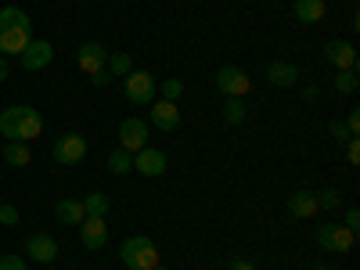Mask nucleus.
Listing matches in <instances>:
<instances>
[{"instance_id": "obj_26", "label": "nucleus", "mask_w": 360, "mask_h": 270, "mask_svg": "<svg viewBox=\"0 0 360 270\" xmlns=\"http://www.w3.org/2000/svg\"><path fill=\"white\" fill-rule=\"evenodd\" d=\"M180 94H184V83H180V79H166L162 83V101H180Z\"/></svg>"}, {"instance_id": "obj_38", "label": "nucleus", "mask_w": 360, "mask_h": 270, "mask_svg": "<svg viewBox=\"0 0 360 270\" xmlns=\"http://www.w3.org/2000/svg\"><path fill=\"white\" fill-rule=\"evenodd\" d=\"M0 205H4V198H0Z\"/></svg>"}, {"instance_id": "obj_23", "label": "nucleus", "mask_w": 360, "mask_h": 270, "mask_svg": "<svg viewBox=\"0 0 360 270\" xmlns=\"http://www.w3.org/2000/svg\"><path fill=\"white\" fill-rule=\"evenodd\" d=\"M83 209H86V217H108V195L90 191V195L83 198Z\"/></svg>"}, {"instance_id": "obj_40", "label": "nucleus", "mask_w": 360, "mask_h": 270, "mask_svg": "<svg viewBox=\"0 0 360 270\" xmlns=\"http://www.w3.org/2000/svg\"><path fill=\"white\" fill-rule=\"evenodd\" d=\"M127 270H130V266H127Z\"/></svg>"}, {"instance_id": "obj_21", "label": "nucleus", "mask_w": 360, "mask_h": 270, "mask_svg": "<svg viewBox=\"0 0 360 270\" xmlns=\"http://www.w3.org/2000/svg\"><path fill=\"white\" fill-rule=\"evenodd\" d=\"M108 76H119V79H123V76H130L134 72V62H130V54H123V51H115V54H108Z\"/></svg>"}, {"instance_id": "obj_24", "label": "nucleus", "mask_w": 360, "mask_h": 270, "mask_svg": "<svg viewBox=\"0 0 360 270\" xmlns=\"http://www.w3.org/2000/svg\"><path fill=\"white\" fill-rule=\"evenodd\" d=\"M108 169H112L115 176L130 173V169H134V155H130V152H123V148H119V152H112V155H108Z\"/></svg>"}, {"instance_id": "obj_11", "label": "nucleus", "mask_w": 360, "mask_h": 270, "mask_svg": "<svg viewBox=\"0 0 360 270\" xmlns=\"http://www.w3.org/2000/svg\"><path fill=\"white\" fill-rule=\"evenodd\" d=\"M79 242L86 249H105L108 245V224H105V217H86L79 224Z\"/></svg>"}, {"instance_id": "obj_1", "label": "nucleus", "mask_w": 360, "mask_h": 270, "mask_svg": "<svg viewBox=\"0 0 360 270\" xmlns=\"http://www.w3.org/2000/svg\"><path fill=\"white\" fill-rule=\"evenodd\" d=\"M44 130V115L37 108H29V105H15V108H4L0 112V134H4L8 141H33L40 137Z\"/></svg>"}, {"instance_id": "obj_32", "label": "nucleus", "mask_w": 360, "mask_h": 270, "mask_svg": "<svg viewBox=\"0 0 360 270\" xmlns=\"http://www.w3.org/2000/svg\"><path fill=\"white\" fill-rule=\"evenodd\" d=\"M346 130H349V137H356V134H360V112H349V119H346Z\"/></svg>"}, {"instance_id": "obj_7", "label": "nucleus", "mask_w": 360, "mask_h": 270, "mask_svg": "<svg viewBox=\"0 0 360 270\" xmlns=\"http://www.w3.org/2000/svg\"><path fill=\"white\" fill-rule=\"evenodd\" d=\"M76 65H79V72H86V76L101 72V69L108 65V47H101L98 40L79 44V51H76Z\"/></svg>"}, {"instance_id": "obj_31", "label": "nucleus", "mask_w": 360, "mask_h": 270, "mask_svg": "<svg viewBox=\"0 0 360 270\" xmlns=\"http://www.w3.org/2000/svg\"><path fill=\"white\" fill-rule=\"evenodd\" d=\"M346 159H349L353 166L360 162V141H356V137H349V141H346Z\"/></svg>"}, {"instance_id": "obj_34", "label": "nucleus", "mask_w": 360, "mask_h": 270, "mask_svg": "<svg viewBox=\"0 0 360 270\" xmlns=\"http://www.w3.org/2000/svg\"><path fill=\"white\" fill-rule=\"evenodd\" d=\"M227 270H256V266H252L249 259H231V263H227Z\"/></svg>"}, {"instance_id": "obj_10", "label": "nucleus", "mask_w": 360, "mask_h": 270, "mask_svg": "<svg viewBox=\"0 0 360 270\" xmlns=\"http://www.w3.org/2000/svg\"><path fill=\"white\" fill-rule=\"evenodd\" d=\"M18 58H22V69H25V72H40L44 65H51L54 47H51L47 40H29V44H25V51H22Z\"/></svg>"}, {"instance_id": "obj_15", "label": "nucleus", "mask_w": 360, "mask_h": 270, "mask_svg": "<svg viewBox=\"0 0 360 270\" xmlns=\"http://www.w3.org/2000/svg\"><path fill=\"white\" fill-rule=\"evenodd\" d=\"M54 217H58V224H65V227H79L86 220V209H83L79 198H58L54 202Z\"/></svg>"}, {"instance_id": "obj_2", "label": "nucleus", "mask_w": 360, "mask_h": 270, "mask_svg": "<svg viewBox=\"0 0 360 270\" xmlns=\"http://www.w3.org/2000/svg\"><path fill=\"white\" fill-rule=\"evenodd\" d=\"M29 29H33V22H29V15L22 8H4L0 11V54H22L25 44L33 40Z\"/></svg>"}, {"instance_id": "obj_17", "label": "nucleus", "mask_w": 360, "mask_h": 270, "mask_svg": "<svg viewBox=\"0 0 360 270\" xmlns=\"http://www.w3.org/2000/svg\"><path fill=\"white\" fill-rule=\"evenodd\" d=\"M324 15H328V4H324V0H295V22L317 25Z\"/></svg>"}, {"instance_id": "obj_22", "label": "nucleus", "mask_w": 360, "mask_h": 270, "mask_svg": "<svg viewBox=\"0 0 360 270\" xmlns=\"http://www.w3.org/2000/svg\"><path fill=\"white\" fill-rule=\"evenodd\" d=\"M224 123H231V127L245 123V101L242 98H227L224 101Z\"/></svg>"}, {"instance_id": "obj_3", "label": "nucleus", "mask_w": 360, "mask_h": 270, "mask_svg": "<svg viewBox=\"0 0 360 270\" xmlns=\"http://www.w3.org/2000/svg\"><path fill=\"white\" fill-rule=\"evenodd\" d=\"M119 256H123V263L130 270H155L159 266V249H155L152 238H144V234L127 238L123 249H119Z\"/></svg>"}, {"instance_id": "obj_30", "label": "nucleus", "mask_w": 360, "mask_h": 270, "mask_svg": "<svg viewBox=\"0 0 360 270\" xmlns=\"http://www.w3.org/2000/svg\"><path fill=\"white\" fill-rule=\"evenodd\" d=\"M328 134H332L335 141H349V130H346V123H339V119H335V123H328Z\"/></svg>"}, {"instance_id": "obj_35", "label": "nucleus", "mask_w": 360, "mask_h": 270, "mask_svg": "<svg viewBox=\"0 0 360 270\" xmlns=\"http://www.w3.org/2000/svg\"><path fill=\"white\" fill-rule=\"evenodd\" d=\"M112 76H108V69H101V72H94V76H90V83H94V86H105Z\"/></svg>"}, {"instance_id": "obj_12", "label": "nucleus", "mask_w": 360, "mask_h": 270, "mask_svg": "<svg viewBox=\"0 0 360 270\" xmlns=\"http://www.w3.org/2000/svg\"><path fill=\"white\" fill-rule=\"evenodd\" d=\"M324 58H328V65H335L339 72L356 69V51H353V44H346V40H328V44H324Z\"/></svg>"}, {"instance_id": "obj_8", "label": "nucleus", "mask_w": 360, "mask_h": 270, "mask_svg": "<svg viewBox=\"0 0 360 270\" xmlns=\"http://www.w3.org/2000/svg\"><path fill=\"white\" fill-rule=\"evenodd\" d=\"M217 86H220V94H227V98H245L249 86H252V79H249L242 69L224 65V69L217 72Z\"/></svg>"}, {"instance_id": "obj_19", "label": "nucleus", "mask_w": 360, "mask_h": 270, "mask_svg": "<svg viewBox=\"0 0 360 270\" xmlns=\"http://www.w3.org/2000/svg\"><path fill=\"white\" fill-rule=\"evenodd\" d=\"M266 79L274 83V86H285V90H288V86L299 83V72H295L292 62H270V65H266Z\"/></svg>"}, {"instance_id": "obj_37", "label": "nucleus", "mask_w": 360, "mask_h": 270, "mask_svg": "<svg viewBox=\"0 0 360 270\" xmlns=\"http://www.w3.org/2000/svg\"><path fill=\"white\" fill-rule=\"evenodd\" d=\"M310 270H332V266H324V263H317V266H310Z\"/></svg>"}, {"instance_id": "obj_13", "label": "nucleus", "mask_w": 360, "mask_h": 270, "mask_svg": "<svg viewBox=\"0 0 360 270\" xmlns=\"http://www.w3.org/2000/svg\"><path fill=\"white\" fill-rule=\"evenodd\" d=\"M134 169L144 173V176H162L166 173V152H159V148H141L134 155Z\"/></svg>"}, {"instance_id": "obj_20", "label": "nucleus", "mask_w": 360, "mask_h": 270, "mask_svg": "<svg viewBox=\"0 0 360 270\" xmlns=\"http://www.w3.org/2000/svg\"><path fill=\"white\" fill-rule=\"evenodd\" d=\"M4 162H8V166H29V162H33V155H29V144H25V141H8Z\"/></svg>"}, {"instance_id": "obj_39", "label": "nucleus", "mask_w": 360, "mask_h": 270, "mask_svg": "<svg viewBox=\"0 0 360 270\" xmlns=\"http://www.w3.org/2000/svg\"><path fill=\"white\" fill-rule=\"evenodd\" d=\"M155 270H162V266H155Z\"/></svg>"}, {"instance_id": "obj_28", "label": "nucleus", "mask_w": 360, "mask_h": 270, "mask_svg": "<svg viewBox=\"0 0 360 270\" xmlns=\"http://www.w3.org/2000/svg\"><path fill=\"white\" fill-rule=\"evenodd\" d=\"M335 205H339V191L328 188V191H321V195H317V209H335Z\"/></svg>"}, {"instance_id": "obj_16", "label": "nucleus", "mask_w": 360, "mask_h": 270, "mask_svg": "<svg viewBox=\"0 0 360 270\" xmlns=\"http://www.w3.org/2000/svg\"><path fill=\"white\" fill-rule=\"evenodd\" d=\"M288 213L299 217V220H314L317 217V195H310V191L288 195Z\"/></svg>"}, {"instance_id": "obj_4", "label": "nucleus", "mask_w": 360, "mask_h": 270, "mask_svg": "<svg viewBox=\"0 0 360 270\" xmlns=\"http://www.w3.org/2000/svg\"><path fill=\"white\" fill-rule=\"evenodd\" d=\"M353 242H356V234L349 227H342V224H321L317 227V245L324 252H349Z\"/></svg>"}, {"instance_id": "obj_27", "label": "nucleus", "mask_w": 360, "mask_h": 270, "mask_svg": "<svg viewBox=\"0 0 360 270\" xmlns=\"http://www.w3.org/2000/svg\"><path fill=\"white\" fill-rule=\"evenodd\" d=\"M18 224V209L15 205H0V227H15Z\"/></svg>"}, {"instance_id": "obj_29", "label": "nucleus", "mask_w": 360, "mask_h": 270, "mask_svg": "<svg viewBox=\"0 0 360 270\" xmlns=\"http://www.w3.org/2000/svg\"><path fill=\"white\" fill-rule=\"evenodd\" d=\"M0 270H25L22 256H0Z\"/></svg>"}, {"instance_id": "obj_36", "label": "nucleus", "mask_w": 360, "mask_h": 270, "mask_svg": "<svg viewBox=\"0 0 360 270\" xmlns=\"http://www.w3.org/2000/svg\"><path fill=\"white\" fill-rule=\"evenodd\" d=\"M8 79V62H4V54H0V83Z\"/></svg>"}, {"instance_id": "obj_9", "label": "nucleus", "mask_w": 360, "mask_h": 270, "mask_svg": "<svg viewBox=\"0 0 360 270\" xmlns=\"http://www.w3.org/2000/svg\"><path fill=\"white\" fill-rule=\"evenodd\" d=\"M123 90H127V98H130L134 105H152V98H155V79L148 76V72H130V76H123Z\"/></svg>"}, {"instance_id": "obj_5", "label": "nucleus", "mask_w": 360, "mask_h": 270, "mask_svg": "<svg viewBox=\"0 0 360 270\" xmlns=\"http://www.w3.org/2000/svg\"><path fill=\"white\" fill-rule=\"evenodd\" d=\"M119 148L130 152V155H137L141 148H148V123H144V119L130 115V119L119 123Z\"/></svg>"}, {"instance_id": "obj_25", "label": "nucleus", "mask_w": 360, "mask_h": 270, "mask_svg": "<svg viewBox=\"0 0 360 270\" xmlns=\"http://www.w3.org/2000/svg\"><path fill=\"white\" fill-rule=\"evenodd\" d=\"M356 86H360V83H356V69H346V72L335 76V90H339V94H353Z\"/></svg>"}, {"instance_id": "obj_6", "label": "nucleus", "mask_w": 360, "mask_h": 270, "mask_svg": "<svg viewBox=\"0 0 360 270\" xmlns=\"http://www.w3.org/2000/svg\"><path fill=\"white\" fill-rule=\"evenodd\" d=\"M51 155H54V162H62V166H76V162L86 155V137H79V134H62V137L54 141Z\"/></svg>"}, {"instance_id": "obj_18", "label": "nucleus", "mask_w": 360, "mask_h": 270, "mask_svg": "<svg viewBox=\"0 0 360 270\" xmlns=\"http://www.w3.org/2000/svg\"><path fill=\"white\" fill-rule=\"evenodd\" d=\"M152 123H155L159 130H176L180 108H176L173 101H155V105H152Z\"/></svg>"}, {"instance_id": "obj_33", "label": "nucleus", "mask_w": 360, "mask_h": 270, "mask_svg": "<svg viewBox=\"0 0 360 270\" xmlns=\"http://www.w3.org/2000/svg\"><path fill=\"white\" fill-rule=\"evenodd\" d=\"M342 227H349L353 234H356V227H360V209H349V213H346V224Z\"/></svg>"}, {"instance_id": "obj_14", "label": "nucleus", "mask_w": 360, "mask_h": 270, "mask_svg": "<svg viewBox=\"0 0 360 270\" xmlns=\"http://www.w3.org/2000/svg\"><path fill=\"white\" fill-rule=\"evenodd\" d=\"M25 256L37 259V263H54L58 259V242H54L51 234H33L25 242Z\"/></svg>"}]
</instances>
